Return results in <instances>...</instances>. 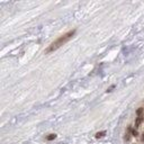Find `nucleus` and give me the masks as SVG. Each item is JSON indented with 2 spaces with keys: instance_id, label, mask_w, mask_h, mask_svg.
Masks as SVG:
<instances>
[{
  "instance_id": "obj_1",
  "label": "nucleus",
  "mask_w": 144,
  "mask_h": 144,
  "mask_svg": "<svg viewBox=\"0 0 144 144\" xmlns=\"http://www.w3.org/2000/svg\"><path fill=\"white\" fill-rule=\"evenodd\" d=\"M74 33H75V30L73 29V30H70V32H68L65 33L64 35H62L60 36L56 41H54L52 44L49 46V49H47L46 51H45V53H50V52H53V51H55V50H58L59 47H61L63 44H65L67 42H69L70 39L72 38V36L74 35Z\"/></svg>"
},
{
  "instance_id": "obj_2",
  "label": "nucleus",
  "mask_w": 144,
  "mask_h": 144,
  "mask_svg": "<svg viewBox=\"0 0 144 144\" xmlns=\"http://www.w3.org/2000/svg\"><path fill=\"white\" fill-rule=\"evenodd\" d=\"M141 122H142V117H137L136 123H135V126H136V127H139V125L141 124Z\"/></svg>"
},
{
  "instance_id": "obj_3",
  "label": "nucleus",
  "mask_w": 144,
  "mask_h": 144,
  "mask_svg": "<svg viewBox=\"0 0 144 144\" xmlns=\"http://www.w3.org/2000/svg\"><path fill=\"white\" fill-rule=\"evenodd\" d=\"M104 135H105V132H100V133L96 134V137H97V139H99V137H103Z\"/></svg>"
},
{
  "instance_id": "obj_4",
  "label": "nucleus",
  "mask_w": 144,
  "mask_h": 144,
  "mask_svg": "<svg viewBox=\"0 0 144 144\" xmlns=\"http://www.w3.org/2000/svg\"><path fill=\"white\" fill-rule=\"evenodd\" d=\"M55 137H56V135H55V134H50V136H47V140H49V141L54 140Z\"/></svg>"
}]
</instances>
